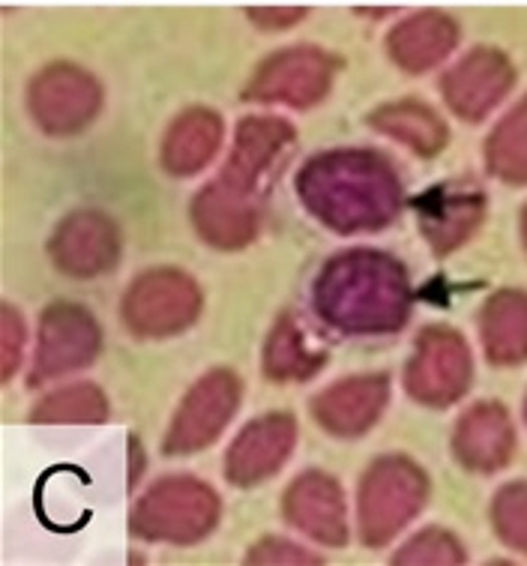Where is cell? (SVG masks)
Segmentation results:
<instances>
[{
    "instance_id": "7a4b0ae2",
    "label": "cell",
    "mask_w": 527,
    "mask_h": 566,
    "mask_svg": "<svg viewBox=\"0 0 527 566\" xmlns=\"http://www.w3.org/2000/svg\"><path fill=\"white\" fill-rule=\"evenodd\" d=\"M301 207L339 238L378 234L408 207L402 175L375 147H333L309 156L294 175Z\"/></svg>"
},
{
    "instance_id": "44dd1931",
    "label": "cell",
    "mask_w": 527,
    "mask_h": 566,
    "mask_svg": "<svg viewBox=\"0 0 527 566\" xmlns=\"http://www.w3.org/2000/svg\"><path fill=\"white\" fill-rule=\"evenodd\" d=\"M330 360L327 345H320L318 333H312L297 312H282L273 321L264 348H261V375L270 384H306L318 378V371Z\"/></svg>"
},
{
    "instance_id": "d6a6232c",
    "label": "cell",
    "mask_w": 527,
    "mask_h": 566,
    "mask_svg": "<svg viewBox=\"0 0 527 566\" xmlns=\"http://www.w3.org/2000/svg\"><path fill=\"white\" fill-rule=\"evenodd\" d=\"M521 417H525V426H527V392H525V402H521Z\"/></svg>"
},
{
    "instance_id": "e0dca14e",
    "label": "cell",
    "mask_w": 527,
    "mask_h": 566,
    "mask_svg": "<svg viewBox=\"0 0 527 566\" xmlns=\"http://www.w3.org/2000/svg\"><path fill=\"white\" fill-rule=\"evenodd\" d=\"M393 381L387 371H362L327 384L309 399V417L336 441H360L383 420Z\"/></svg>"
},
{
    "instance_id": "277c9868",
    "label": "cell",
    "mask_w": 527,
    "mask_h": 566,
    "mask_svg": "<svg viewBox=\"0 0 527 566\" xmlns=\"http://www.w3.org/2000/svg\"><path fill=\"white\" fill-rule=\"evenodd\" d=\"M432 497V476L404 453L375 455L357 480L354 525L360 546L381 552L414 525Z\"/></svg>"
},
{
    "instance_id": "4fadbf2b",
    "label": "cell",
    "mask_w": 527,
    "mask_h": 566,
    "mask_svg": "<svg viewBox=\"0 0 527 566\" xmlns=\"http://www.w3.org/2000/svg\"><path fill=\"white\" fill-rule=\"evenodd\" d=\"M417 231L434 258H450L476 238L486 226L488 198L483 186L471 180H444L408 198Z\"/></svg>"
},
{
    "instance_id": "4316f807",
    "label": "cell",
    "mask_w": 527,
    "mask_h": 566,
    "mask_svg": "<svg viewBox=\"0 0 527 566\" xmlns=\"http://www.w3.org/2000/svg\"><path fill=\"white\" fill-rule=\"evenodd\" d=\"M390 564L396 566H455V564H467V548L465 543L446 531L444 525H429L420 527L417 534H411L404 539L402 546L396 548Z\"/></svg>"
},
{
    "instance_id": "f546056e",
    "label": "cell",
    "mask_w": 527,
    "mask_h": 566,
    "mask_svg": "<svg viewBox=\"0 0 527 566\" xmlns=\"http://www.w3.org/2000/svg\"><path fill=\"white\" fill-rule=\"evenodd\" d=\"M309 15L306 7H252L246 10V19L259 28V31L267 33H282L297 28L303 19Z\"/></svg>"
},
{
    "instance_id": "7c38bea8",
    "label": "cell",
    "mask_w": 527,
    "mask_h": 566,
    "mask_svg": "<svg viewBox=\"0 0 527 566\" xmlns=\"http://www.w3.org/2000/svg\"><path fill=\"white\" fill-rule=\"evenodd\" d=\"M518 70L509 54L497 45H474L450 63L438 82V93L455 120L476 126L507 103L516 91Z\"/></svg>"
},
{
    "instance_id": "d4e9b609",
    "label": "cell",
    "mask_w": 527,
    "mask_h": 566,
    "mask_svg": "<svg viewBox=\"0 0 527 566\" xmlns=\"http://www.w3.org/2000/svg\"><path fill=\"white\" fill-rule=\"evenodd\" d=\"M112 417V402L103 392V387H96L94 381H75L54 387L45 396H40L33 402L28 422H40V426H73V422H105Z\"/></svg>"
},
{
    "instance_id": "484cf974",
    "label": "cell",
    "mask_w": 527,
    "mask_h": 566,
    "mask_svg": "<svg viewBox=\"0 0 527 566\" xmlns=\"http://www.w3.org/2000/svg\"><path fill=\"white\" fill-rule=\"evenodd\" d=\"M492 534L513 555L527 557V480H509L488 506Z\"/></svg>"
},
{
    "instance_id": "5b68a950",
    "label": "cell",
    "mask_w": 527,
    "mask_h": 566,
    "mask_svg": "<svg viewBox=\"0 0 527 566\" xmlns=\"http://www.w3.org/2000/svg\"><path fill=\"white\" fill-rule=\"evenodd\" d=\"M222 522V497L201 476H159L135 497L129 510V536L141 543L198 546Z\"/></svg>"
},
{
    "instance_id": "f1b7e54d",
    "label": "cell",
    "mask_w": 527,
    "mask_h": 566,
    "mask_svg": "<svg viewBox=\"0 0 527 566\" xmlns=\"http://www.w3.org/2000/svg\"><path fill=\"white\" fill-rule=\"evenodd\" d=\"M246 564H324V557L312 548L285 539V536H264L255 546H249Z\"/></svg>"
},
{
    "instance_id": "7402d4cb",
    "label": "cell",
    "mask_w": 527,
    "mask_h": 566,
    "mask_svg": "<svg viewBox=\"0 0 527 566\" xmlns=\"http://www.w3.org/2000/svg\"><path fill=\"white\" fill-rule=\"evenodd\" d=\"M479 350L495 369H518L527 363V291H492L476 315Z\"/></svg>"
},
{
    "instance_id": "ac0fdd59",
    "label": "cell",
    "mask_w": 527,
    "mask_h": 566,
    "mask_svg": "<svg viewBox=\"0 0 527 566\" xmlns=\"http://www.w3.org/2000/svg\"><path fill=\"white\" fill-rule=\"evenodd\" d=\"M518 450V432L513 413L507 405L495 399L467 405L453 422L450 434V453L459 468L467 474L495 476L504 468L513 464V455Z\"/></svg>"
},
{
    "instance_id": "ba28073f",
    "label": "cell",
    "mask_w": 527,
    "mask_h": 566,
    "mask_svg": "<svg viewBox=\"0 0 527 566\" xmlns=\"http://www.w3.org/2000/svg\"><path fill=\"white\" fill-rule=\"evenodd\" d=\"M341 57L324 45H285L267 54L252 70L246 87L240 91L243 103L280 105L294 112H309L320 105L336 87L341 75Z\"/></svg>"
},
{
    "instance_id": "6da1fadb",
    "label": "cell",
    "mask_w": 527,
    "mask_h": 566,
    "mask_svg": "<svg viewBox=\"0 0 527 566\" xmlns=\"http://www.w3.org/2000/svg\"><path fill=\"white\" fill-rule=\"evenodd\" d=\"M297 150V129L280 114H249L234 129L219 175L189 201L198 240L219 252H240L259 240L270 189Z\"/></svg>"
},
{
    "instance_id": "4dcf8cb0",
    "label": "cell",
    "mask_w": 527,
    "mask_h": 566,
    "mask_svg": "<svg viewBox=\"0 0 527 566\" xmlns=\"http://www.w3.org/2000/svg\"><path fill=\"white\" fill-rule=\"evenodd\" d=\"M147 471V450L138 441V434H129V489H138Z\"/></svg>"
},
{
    "instance_id": "8fae6325",
    "label": "cell",
    "mask_w": 527,
    "mask_h": 566,
    "mask_svg": "<svg viewBox=\"0 0 527 566\" xmlns=\"http://www.w3.org/2000/svg\"><path fill=\"white\" fill-rule=\"evenodd\" d=\"M105 105L99 78L78 63L54 61L33 73L24 108L33 126L52 138H70L94 124Z\"/></svg>"
},
{
    "instance_id": "2e32d148",
    "label": "cell",
    "mask_w": 527,
    "mask_h": 566,
    "mask_svg": "<svg viewBox=\"0 0 527 566\" xmlns=\"http://www.w3.org/2000/svg\"><path fill=\"white\" fill-rule=\"evenodd\" d=\"M301 441V422L288 411L261 413L228 443L222 474L234 489H259L288 468Z\"/></svg>"
},
{
    "instance_id": "5bb4252c",
    "label": "cell",
    "mask_w": 527,
    "mask_h": 566,
    "mask_svg": "<svg viewBox=\"0 0 527 566\" xmlns=\"http://www.w3.org/2000/svg\"><path fill=\"white\" fill-rule=\"evenodd\" d=\"M282 522L320 548H348L351 506L339 476L320 468H306L282 492Z\"/></svg>"
},
{
    "instance_id": "cb8c5ba5",
    "label": "cell",
    "mask_w": 527,
    "mask_h": 566,
    "mask_svg": "<svg viewBox=\"0 0 527 566\" xmlns=\"http://www.w3.org/2000/svg\"><path fill=\"white\" fill-rule=\"evenodd\" d=\"M483 165L497 184L527 189V93L486 135Z\"/></svg>"
},
{
    "instance_id": "30bf717a",
    "label": "cell",
    "mask_w": 527,
    "mask_h": 566,
    "mask_svg": "<svg viewBox=\"0 0 527 566\" xmlns=\"http://www.w3.org/2000/svg\"><path fill=\"white\" fill-rule=\"evenodd\" d=\"M243 405V378L234 369L204 371L177 402L168 420L166 438L159 450L168 459H189L210 450L228 432V426L238 420Z\"/></svg>"
},
{
    "instance_id": "9c48e42d",
    "label": "cell",
    "mask_w": 527,
    "mask_h": 566,
    "mask_svg": "<svg viewBox=\"0 0 527 566\" xmlns=\"http://www.w3.org/2000/svg\"><path fill=\"white\" fill-rule=\"evenodd\" d=\"M103 350V324L82 303L54 300L40 312L31 366L24 381L31 390L57 384L75 371L91 369Z\"/></svg>"
},
{
    "instance_id": "d6986e66",
    "label": "cell",
    "mask_w": 527,
    "mask_h": 566,
    "mask_svg": "<svg viewBox=\"0 0 527 566\" xmlns=\"http://www.w3.org/2000/svg\"><path fill=\"white\" fill-rule=\"evenodd\" d=\"M462 42V24L446 10H417L396 21L383 36V52L404 75H425L450 61Z\"/></svg>"
},
{
    "instance_id": "9a60e30c",
    "label": "cell",
    "mask_w": 527,
    "mask_h": 566,
    "mask_svg": "<svg viewBox=\"0 0 527 566\" xmlns=\"http://www.w3.org/2000/svg\"><path fill=\"white\" fill-rule=\"evenodd\" d=\"M45 255L66 279L108 276L124 258V231L103 210H73L52 228Z\"/></svg>"
},
{
    "instance_id": "52a82bcc",
    "label": "cell",
    "mask_w": 527,
    "mask_h": 566,
    "mask_svg": "<svg viewBox=\"0 0 527 566\" xmlns=\"http://www.w3.org/2000/svg\"><path fill=\"white\" fill-rule=\"evenodd\" d=\"M474 378V350L462 329L450 324H425L417 333L402 371V387L411 402L429 411H446L465 399Z\"/></svg>"
},
{
    "instance_id": "1f68e13d",
    "label": "cell",
    "mask_w": 527,
    "mask_h": 566,
    "mask_svg": "<svg viewBox=\"0 0 527 566\" xmlns=\"http://www.w3.org/2000/svg\"><path fill=\"white\" fill-rule=\"evenodd\" d=\"M518 238H521V249H525L527 255V201L518 210Z\"/></svg>"
},
{
    "instance_id": "603a6c76",
    "label": "cell",
    "mask_w": 527,
    "mask_h": 566,
    "mask_svg": "<svg viewBox=\"0 0 527 566\" xmlns=\"http://www.w3.org/2000/svg\"><path fill=\"white\" fill-rule=\"evenodd\" d=\"M366 124L375 135L396 142L420 159H434L450 145V124L444 120V114L417 96L381 103L369 112Z\"/></svg>"
},
{
    "instance_id": "3957f363",
    "label": "cell",
    "mask_w": 527,
    "mask_h": 566,
    "mask_svg": "<svg viewBox=\"0 0 527 566\" xmlns=\"http://www.w3.org/2000/svg\"><path fill=\"white\" fill-rule=\"evenodd\" d=\"M312 315L348 339L396 336L414 315V285L402 258L375 247L333 252L312 279Z\"/></svg>"
},
{
    "instance_id": "ffe728a7",
    "label": "cell",
    "mask_w": 527,
    "mask_h": 566,
    "mask_svg": "<svg viewBox=\"0 0 527 566\" xmlns=\"http://www.w3.org/2000/svg\"><path fill=\"white\" fill-rule=\"evenodd\" d=\"M222 145H225L222 114L208 105H192L168 124L159 145V165L168 177L189 180L217 163Z\"/></svg>"
},
{
    "instance_id": "83f0119b",
    "label": "cell",
    "mask_w": 527,
    "mask_h": 566,
    "mask_svg": "<svg viewBox=\"0 0 527 566\" xmlns=\"http://www.w3.org/2000/svg\"><path fill=\"white\" fill-rule=\"evenodd\" d=\"M24 348H28V321L12 303L0 306V378L10 384L24 369Z\"/></svg>"
},
{
    "instance_id": "8992f818",
    "label": "cell",
    "mask_w": 527,
    "mask_h": 566,
    "mask_svg": "<svg viewBox=\"0 0 527 566\" xmlns=\"http://www.w3.org/2000/svg\"><path fill=\"white\" fill-rule=\"evenodd\" d=\"M120 321L133 339L162 342L183 336L204 312V294L196 276L180 268H150L126 285Z\"/></svg>"
}]
</instances>
